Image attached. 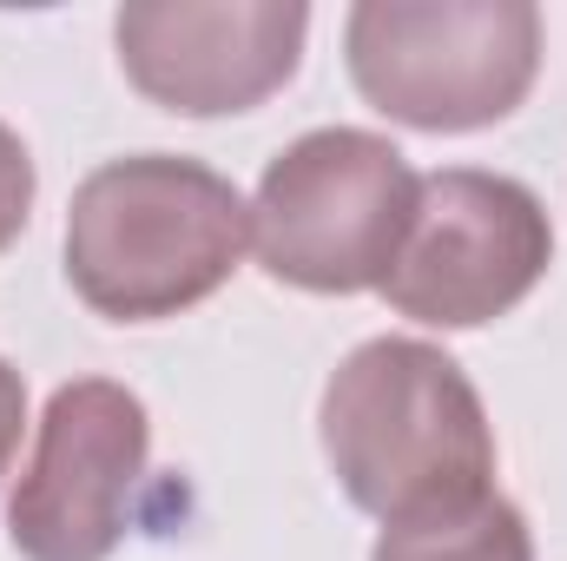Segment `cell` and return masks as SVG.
Masks as SVG:
<instances>
[{"mask_svg":"<svg viewBox=\"0 0 567 561\" xmlns=\"http://www.w3.org/2000/svg\"><path fill=\"white\" fill-rule=\"evenodd\" d=\"M310 7L297 0H133L113 47L133 93L178 120L251 113L297 80Z\"/></svg>","mask_w":567,"mask_h":561,"instance_id":"7","label":"cell"},{"mask_svg":"<svg viewBox=\"0 0 567 561\" xmlns=\"http://www.w3.org/2000/svg\"><path fill=\"white\" fill-rule=\"evenodd\" d=\"M152 462L140 390L73 377L47 397L27 469L13 476L7 542L20 561H113L133 529V496Z\"/></svg>","mask_w":567,"mask_h":561,"instance_id":"6","label":"cell"},{"mask_svg":"<svg viewBox=\"0 0 567 561\" xmlns=\"http://www.w3.org/2000/svg\"><path fill=\"white\" fill-rule=\"evenodd\" d=\"M33 192H40V178H33V152H27L20 133L0 120V252L27 232V218H33Z\"/></svg>","mask_w":567,"mask_h":561,"instance_id":"9","label":"cell"},{"mask_svg":"<svg viewBox=\"0 0 567 561\" xmlns=\"http://www.w3.org/2000/svg\"><path fill=\"white\" fill-rule=\"evenodd\" d=\"M416 212V172L383 133L317 126L265 165L251 198V252L290 290H383Z\"/></svg>","mask_w":567,"mask_h":561,"instance_id":"4","label":"cell"},{"mask_svg":"<svg viewBox=\"0 0 567 561\" xmlns=\"http://www.w3.org/2000/svg\"><path fill=\"white\" fill-rule=\"evenodd\" d=\"M350 86L410 133L502 126L542 73L528 0H357L343 20Z\"/></svg>","mask_w":567,"mask_h":561,"instance_id":"3","label":"cell"},{"mask_svg":"<svg viewBox=\"0 0 567 561\" xmlns=\"http://www.w3.org/2000/svg\"><path fill=\"white\" fill-rule=\"evenodd\" d=\"M337 489L383 529L495 496V429L468 370L423 337L357 344L317 404Z\"/></svg>","mask_w":567,"mask_h":561,"instance_id":"1","label":"cell"},{"mask_svg":"<svg viewBox=\"0 0 567 561\" xmlns=\"http://www.w3.org/2000/svg\"><path fill=\"white\" fill-rule=\"evenodd\" d=\"M251 245V205L185 152L106 159L66 205V284L93 317L158 324L225 290Z\"/></svg>","mask_w":567,"mask_h":561,"instance_id":"2","label":"cell"},{"mask_svg":"<svg viewBox=\"0 0 567 561\" xmlns=\"http://www.w3.org/2000/svg\"><path fill=\"white\" fill-rule=\"evenodd\" d=\"M370 561H535V536H528V516L495 489L468 509L383 529Z\"/></svg>","mask_w":567,"mask_h":561,"instance_id":"8","label":"cell"},{"mask_svg":"<svg viewBox=\"0 0 567 561\" xmlns=\"http://www.w3.org/2000/svg\"><path fill=\"white\" fill-rule=\"evenodd\" d=\"M548 265L555 225L522 178L442 165L416 178V212L383 278V304L429 330H482L548 278Z\"/></svg>","mask_w":567,"mask_h":561,"instance_id":"5","label":"cell"},{"mask_svg":"<svg viewBox=\"0 0 567 561\" xmlns=\"http://www.w3.org/2000/svg\"><path fill=\"white\" fill-rule=\"evenodd\" d=\"M20 429H27V384H20V370L0 357V482H7V469H13V456H20Z\"/></svg>","mask_w":567,"mask_h":561,"instance_id":"10","label":"cell"}]
</instances>
